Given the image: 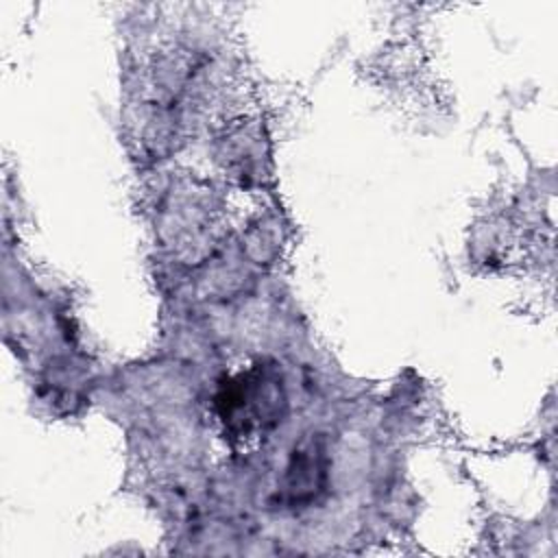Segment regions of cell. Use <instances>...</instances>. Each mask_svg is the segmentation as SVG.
Returning a JSON list of instances; mask_svg holds the SVG:
<instances>
[{"mask_svg": "<svg viewBox=\"0 0 558 558\" xmlns=\"http://www.w3.org/2000/svg\"><path fill=\"white\" fill-rule=\"evenodd\" d=\"M220 401L225 405V421L240 432H251L255 427L264 429L268 418H272L279 410V386L257 368L251 375L229 384Z\"/></svg>", "mask_w": 558, "mask_h": 558, "instance_id": "obj_1", "label": "cell"}]
</instances>
